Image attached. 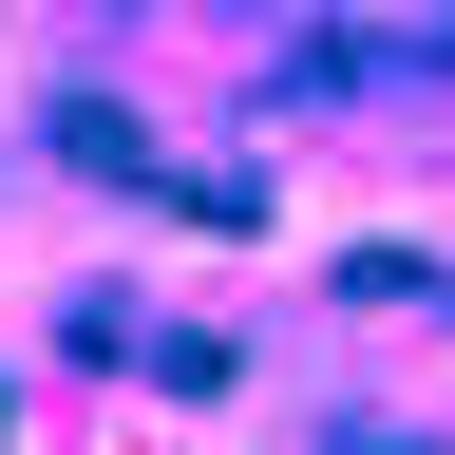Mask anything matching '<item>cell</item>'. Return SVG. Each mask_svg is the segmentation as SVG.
Returning a JSON list of instances; mask_svg holds the SVG:
<instances>
[{
    "instance_id": "obj_1",
    "label": "cell",
    "mask_w": 455,
    "mask_h": 455,
    "mask_svg": "<svg viewBox=\"0 0 455 455\" xmlns=\"http://www.w3.org/2000/svg\"><path fill=\"white\" fill-rule=\"evenodd\" d=\"M323 455H436V436H398V418H323Z\"/></svg>"
}]
</instances>
